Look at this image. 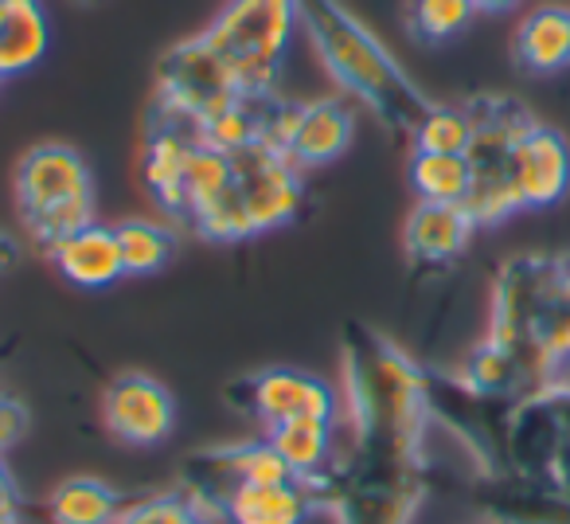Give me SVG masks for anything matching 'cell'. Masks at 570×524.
Returning <instances> with one entry per match:
<instances>
[{
	"label": "cell",
	"mask_w": 570,
	"mask_h": 524,
	"mask_svg": "<svg viewBox=\"0 0 570 524\" xmlns=\"http://www.w3.org/2000/svg\"><path fill=\"white\" fill-rule=\"evenodd\" d=\"M570 360V254H520L492 279L489 337L473 349L465 380L500 399L551 388Z\"/></svg>",
	"instance_id": "6da1fadb"
},
{
	"label": "cell",
	"mask_w": 570,
	"mask_h": 524,
	"mask_svg": "<svg viewBox=\"0 0 570 524\" xmlns=\"http://www.w3.org/2000/svg\"><path fill=\"white\" fill-rule=\"evenodd\" d=\"M341 423L348 454L426 462V430L434 423L426 368L364 321H348L341 333Z\"/></svg>",
	"instance_id": "7a4b0ae2"
},
{
	"label": "cell",
	"mask_w": 570,
	"mask_h": 524,
	"mask_svg": "<svg viewBox=\"0 0 570 524\" xmlns=\"http://www.w3.org/2000/svg\"><path fill=\"white\" fill-rule=\"evenodd\" d=\"M297 17L336 87L356 98L364 110H372L391 137L411 142L422 114L430 110V98L391 56L387 43L356 12L344 9L341 0H297Z\"/></svg>",
	"instance_id": "3957f363"
},
{
	"label": "cell",
	"mask_w": 570,
	"mask_h": 524,
	"mask_svg": "<svg viewBox=\"0 0 570 524\" xmlns=\"http://www.w3.org/2000/svg\"><path fill=\"white\" fill-rule=\"evenodd\" d=\"M223 181L215 196L191 215L188 227L212 243H243L266 235L305 212V173L277 145L250 142L243 149H223Z\"/></svg>",
	"instance_id": "277c9868"
},
{
	"label": "cell",
	"mask_w": 570,
	"mask_h": 524,
	"mask_svg": "<svg viewBox=\"0 0 570 524\" xmlns=\"http://www.w3.org/2000/svg\"><path fill=\"white\" fill-rule=\"evenodd\" d=\"M12 192L20 223L40 251L95 223V176L87 157L63 142L32 145L20 157Z\"/></svg>",
	"instance_id": "5b68a950"
},
{
	"label": "cell",
	"mask_w": 570,
	"mask_h": 524,
	"mask_svg": "<svg viewBox=\"0 0 570 524\" xmlns=\"http://www.w3.org/2000/svg\"><path fill=\"white\" fill-rule=\"evenodd\" d=\"M426 462L344 454L333 474L313 485V493L333 524H414L426 501Z\"/></svg>",
	"instance_id": "8992f818"
},
{
	"label": "cell",
	"mask_w": 570,
	"mask_h": 524,
	"mask_svg": "<svg viewBox=\"0 0 570 524\" xmlns=\"http://www.w3.org/2000/svg\"><path fill=\"white\" fill-rule=\"evenodd\" d=\"M473 114V142L465 149L469 161V196L465 212L476 227H497L508 215L523 212L515 188V145L531 126V114L515 98L484 95L465 103Z\"/></svg>",
	"instance_id": "52a82bcc"
},
{
	"label": "cell",
	"mask_w": 570,
	"mask_h": 524,
	"mask_svg": "<svg viewBox=\"0 0 570 524\" xmlns=\"http://www.w3.org/2000/svg\"><path fill=\"white\" fill-rule=\"evenodd\" d=\"M297 28V0H227L204 28V40L243 90H274Z\"/></svg>",
	"instance_id": "ba28073f"
},
{
	"label": "cell",
	"mask_w": 570,
	"mask_h": 524,
	"mask_svg": "<svg viewBox=\"0 0 570 524\" xmlns=\"http://www.w3.org/2000/svg\"><path fill=\"white\" fill-rule=\"evenodd\" d=\"M246 90L227 71L212 43L199 36L173 43L165 56L157 59V75H153V106L149 114H165V118L188 122V126H207L219 118L230 103H238Z\"/></svg>",
	"instance_id": "9c48e42d"
},
{
	"label": "cell",
	"mask_w": 570,
	"mask_h": 524,
	"mask_svg": "<svg viewBox=\"0 0 570 524\" xmlns=\"http://www.w3.org/2000/svg\"><path fill=\"white\" fill-rule=\"evenodd\" d=\"M235 411L262 423V430L285 427L297 419H341V396L333 384L302 368H262L227 388Z\"/></svg>",
	"instance_id": "30bf717a"
},
{
	"label": "cell",
	"mask_w": 570,
	"mask_h": 524,
	"mask_svg": "<svg viewBox=\"0 0 570 524\" xmlns=\"http://www.w3.org/2000/svg\"><path fill=\"white\" fill-rule=\"evenodd\" d=\"M352 137H356V114L344 98H313V103L285 98L269 145H277L302 173H309V168H325L341 161Z\"/></svg>",
	"instance_id": "8fae6325"
},
{
	"label": "cell",
	"mask_w": 570,
	"mask_h": 524,
	"mask_svg": "<svg viewBox=\"0 0 570 524\" xmlns=\"http://www.w3.org/2000/svg\"><path fill=\"white\" fill-rule=\"evenodd\" d=\"M102 423L114 443L149 450L176 430V399L157 376L121 372L102 391Z\"/></svg>",
	"instance_id": "7c38bea8"
},
{
	"label": "cell",
	"mask_w": 570,
	"mask_h": 524,
	"mask_svg": "<svg viewBox=\"0 0 570 524\" xmlns=\"http://www.w3.org/2000/svg\"><path fill=\"white\" fill-rule=\"evenodd\" d=\"M196 145H199L196 126L165 118V114H149V129H145V145H141V184L168 215H176V207H180L184 173H188Z\"/></svg>",
	"instance_id": "4fadbf2b"
},
{
	"label": "cell",
	"mask_w": 570,
	"mask_h": 524,
	"mask_svg": "<svg viewBox=\"0 0 570 524\" xmlns=\"http://www.w3.org/2000/svg\"><path fill=\"white\" fill-rule=\"evenodd\" d=\"M473 231L481 227L465 212V204L419 200L403 223V251L411 259V266L438 271V266H450V262H458L465 254V246L473 243Z\"/></svg>",
	"instance_id": "5bb4252c"
},
{
	"label": "cell",
	"mask_w": 570,
	"mask_h": 524,
	"mask_svg": "<svg viewBox=\"0 0 570 524\" xmlns=\"http://www.w3.org/2000/svg\"><path fill=\"white\" fill-rule=\"evenodd\" d=\"M515 188L523 207H551L570 192V145L559 129L531 122L515 145Z\"/></svg>",
	"instance_id": "9a60e30c"
},
{
	"label": "cell",
	"mask_w": 570,
	"mask_h": 524,
	"mask_svg": "<svg viewBox=\"0 0 570 524\" xmlns=\"http://www.w3.org/2000/svg\"><path fill=\"white\" fill-rule=\"evenodd\" d=\"M43 254L79 290H110L114 282L126 279L118 235H114V227H102V223H87V227L71 231V235L59 239Z\"/></svg>",
	"instance_id": "2e32d148"
},
{
	"label": "cell",
	"mask_w": 570,
	"mask_h": 524,
	"mask_svg": "<svg viewBox=\"0 0 570 524\" xmlns=\"http://www.w3.org/2000/svg\"><path fill=\"white\" fill-rule=\"evenodd\" d=\"M313 513H321L317 493L302 477L238 485L219 508L223 524H309Z\"/></svg>",
	"instance_id": "e0dca14e"
},
{
	"label": "cell",
	"mask_w": 570,
	"mask_h": 524,
	"mask_svg": "<svg viewBox=\"0 0 570 524\" xmlns=\"http://www.w3.org/2000/svg\"><path fill=\"white\" fill-rule=\"evenodd\" d=\"M341 427H344L341 419H297V423H285V427L266 430L262 438L274 446L277 458L289 466V474L317 485L341 462V450H336Z\"/></svg>",
	"instance_id": "ac0fdd59"
},
{
	"label": "cell",
	"mask_w": 570,
	"mask_h": 524,
	"mask_svg": "<svg viewBox=\"0 0 570 524\" xmlns=\"http://www.w3.org/2000/svg\"><path fill=\"white\" fill-rule=\"evenodd\" d=\"M512 59L528 75H559L570 67V9H531L512 32Z\"/></svg>",
	"instance_id": "d6986e66"
},
{
	"label": "cell",
	"mask_w": 570,
	"mask_h": 524,
	"mask_svg": "<svg viewBox=\"0 0 570 524\" xmlns=\"http://www.w3.org/2000/svg\"><path fill=\"white\" fill-rule=\"evenodd\" d=\"M51 48L43 0H0V79L28 75Z\"/></svg>",
	"instance_id": "ffe728a7"
},
{
	"label": "cell",
	"mask_w": 570,
	"mask_h": 524,
	"mask_svg": "<svg viewBox=\"0 0 570 524\" xmlns=\"http://www.w3.org/2000/svg\"><path fill=\"white\" fill-rule=\"evenodd\" d=\"M126 508V497L102 477H67L48 493L51 524H114Z\"/></svg>",
	"instance_id": "44dd1931"
},
{
	"label": "cell",
	"mask_w": 570,
	"mask_h": 524,
	"mask_svg": "<svg viewBox=\"0 0 570 524\" xmlns=\"http://www.w3.org/2000/svg\"><path fill=\"white\" fill-rule=\"evenodd\" d=\"M114 235H118L126 279L160 274L168 262H173L176 246H180L176 243V231L157 220H121V223H114Z\"/></svg>",
	"instance_id": "7402d4cb"
},
{
	"label": "cell",
	"mask_w": 570,
	"mask_h": 524,
	"mask_svg": "<svg viewBox=\"0 0 570 524\" xmlns=\"http://www.w3.org/2000/svg\"><path fill=\"white\" fill-rule=\"evenodd\" d=\"M411 188L430 204H465L469 196V161L465 153H411Z\"/></svg>",
	"instance_id": "603a6c76"
},
{
	"label": "cell",
	"mask_w": 570,
	"mask_h": 524,
	"mask_svg": "<svg viewBox=\"0 0 570 524\" xmlns=\"http://www.w3.org/2000/svg\"><path fill=\"white\" fill-rule=\"evenodd\" d=\"M114 524H223V521L204 501L191 497L184 485H173V489L126 501V508H121V516Z\"/></svg>",
	"instance_id": "cb8c5ba5"
},
{
	"label": "cell",
	"mask_w": 570,
	"mask_h": 524,
	"mask_svg": "<svg viewBox=\"0 0 570 524\" xmlns=\"http://www.w3.org/2000/svg\"><path fill=\"white\" fill-rule=\"evenodd\" d=\"M473 142V114L469 106H442L430 103V110L422 114L419 129H414L411 145L426 153H465Z\"/></svg>",
	"instance_id": "d4e9b609"
},
{
	"label": "cell",
	"mask_w": 570,
	"mask_h": 524,
	"mask_svg": "<svg viewBox=\"0 0 570 524\" xmlns=\"http://www.w3.org/2000/svg\"><path fill=\"white\" fill-rule=\"evenodd\" d=\"M476 9L469 0H406V32L422 43H442L465 32Z\"/></svg>",
	"instance_id": "484cf974"
},
{
	"label": "cell",
	"mask_w": 570,
	"mask_h": 524,
	"mask_svg": "<svg viewBox=\"0 0 570 524\" xmlns=\"http://www.w3.org/2000/svg\"><path fill=\"white\" fill-rule=\"evenodd\" d=\"M24 430H28V407L0 391V454L12 450L24 438Z\"/></svg>",
	"instance_id": "4316f807"
},
{
	"label": "cell",
	"mask_w": 570,
	"mask_h": 524,
	"mask_svg": "<svg viewBox=\"0 0 570 524\" xmlns=\"http://www.w3.org/2000/svg\"><path fill=\"white\" fill-rule=\"evenodd\" d=\"M476 12H489V17H497V12H512L520 9V0H469Z\"/></svg>",
	"instance_id": "83f0119b"
},
{
	"label": "cell",
	"mask_w": 570,
	"mask_h": 524,
	"mask_svg": "<svg viewBox=\"0 0 570 524\" xmlns=\"http://www.w3.org/2000/svg\"><path fill=\"white\" fill-rule=\"evenodd\" d=\"M0 524H24L20 508H0Z\"/></svg>",
	"instance_id": "f1b7e54d"
},
{
	"label": "cell",
	"mask_w": 570,
	"mask_h": 524,
	"mask_svg": "<svg viewBox=\"0 0 570 524\" xmlns=\"http://www.w3.org/2000/svg\"><path fill=\"white\" fill-rule=\"evenodd\" d=\"M79 4H95V0H79Z\"/></svg>",
	"instance_id": "f546056e"
}]
</instances>
